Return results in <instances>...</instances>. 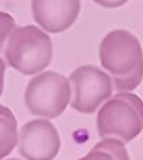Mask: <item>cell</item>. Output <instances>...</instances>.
I'll list each match as a JSON object with an SVG mask.
<instances>
[{
    "label": "cell",
    "mask_w": 143,
    "mask_h": 160,
    "mask_svg": "<svg viewBox=\"0 0 143 160\" xmlns=\"http://www.w3.org/2000/svg\"><path fill=\"white\" fill-rule=\"evenodd\" d=\"M100 62L112 79L118 93H131L143 79L141 42L126 30H112L100 45Z\"/></svg>",
    "instance_id": "6da1fadb"
},
{
    "label": "cell",
    "mask_w": 143,
    "mask_h": 160,
    "mask_svg": "<svg viewBox=\"0 0 143 160\" xmlns=\"http://www.w3.org/2000/svg\"><path fill=\"white\" fill-rule=\"evenodd\" d=\"M97 129L102 139L128 143L143 131V101L133 93H116L97 114Z\"/></svg>",
    "instance_id": "7a4b0ae2"
},
{
    "label": "cell",
    "mask_w": 143,
    "mask_h": 160,
    "mask_svg": "<svg viewBox=\"0 0 143 160\" xmlns=\"http://www.w3.org/2000/svg\"><path fill=\"white\" fill-rule=\"evenodd\" d=\"M4 56L17 72L25 76L39 75L52 61V39L35 25H24L8 38Z\"/></svg>",
    "instance_id": "3957f363"
},
{
    "label": "cell",
    "mask_w": 143,
    "mask_h": 160,
    "mask_svg": "<svg viewBox=\"0 0 143 160\" xmlns=\"http://www.w3.org/2000/svg\"><path fill=\"white\" fill-rule=\"evenodd\" d=\"M72 98L69 79L58 72L37 75L25 87L24 101L28 111L41 118H58Z\"/></svg>",
    "instance_id": "277c9868"
},
{
    "label": "cell",
    "mask_w": 143,
    "mask_h": 160,
    "mask_svg": "<svg viewBox=\"0 0 143 160\" xmlns=\"http://www.w3.org/2000/svg\"><path fill=\"white\" fill-rule=\"evenodd\" d=\"M70 104L81 114H93L112 97L114 83L108 73L94 65H83L69 76Z\"/></svg>",
    "instance_id": "5b68a950"
},
{
    "label": "cell",
    "mask_w": 143,
    "mask_h": 160,
    "mask_svg": "<svg viewBox=\"0 0 143 160\" xmlns=\"http://www.w3.org/2000/svg\"><path fill=\"white\" fill-rule=\"evenodd\" d=\"M20 155L27 160H53L61 150V136L49 119L28 121L20 131Z\"/></svg>",
    "instance_id": "8992f818"
},
{
    "label": "cell",
    "mask_w": 143,
    "mask_h": 160,
    "mask_svg": "<svg viewBox=\"0 0 143 160\" xmlns=\"http://www.w3.org/2000/svg\"><path fill=\"white\" fill-rule=\"evenodd\" d=\"M80 13V2H47L35 0L32 2L34 20L48 32H62L74 24Z\"/></svg>",
    "instance_id": "52a82bcc"
},
{
    "label": "cell",
    "mask_w": 143,
    "mask_h": 160,
    "mask_svg": "<svg viewBox=\"0 0 143 160\" xmlns=\"http://www.w3.org/2000/svg\"><path fill=\"white\" fill-rule=\"evenodd\" d=\"M18 142L17 119L13 111L0 105V160L8 156Z\"/></svg>",
    "instance_id": "ba28073f"
},
{
    "label": "cell",
    "mask_w": 143,
    "mask_h": 160,
    "mask_svg": "<svg viewBox=\"0 0 143 160\" xmlns=\"http://www.w3.org/2000/svg\"><path fill=\"white\" fill-rule=\"evenodd\" d=\"M77 160H131L125 143L118 139H102L86 156Z\"/></svg>",
    "instance_id": "9c48e42d"
},
{
    "label": "cell",
    "mask_w": 143,
    "mask_h": 160,
    "mask_svg": "<svg viewBox=\"0 0 143 160\" xmlns=\"http://www.w3.org/2000/svg\"><path fill=\"white\" fill-rule=\"evenodd\" d=\"M16 30V21L11 17V14L0 11V51L4 48V44L8 41V38Z\"/></svg>",
    "instance_id": "30bf717a"
},
{
    "label": "cell",
    "mask_w": 143,
    "mask_h": 160,
    "mask_svg": "<svg viewBox=\"0 0 143 160\" xmlns=\"http://www.w3.org/2000/svg\"><path fill=\"white\" fill-rule=\"evenodd\" d=\"M4 72H6V62L0 58V96L3 93V86H4Z\"/></svg>",
    "instance_id": "8fae6325"
},
{
    "label": "cell",
    "mask_w": 143,
    "mask_h": 160,
    "mask_svg": "<svg viewBox=\"0 0 143 160\" xmlns=\"http://www.w3.org/2000/svg\"><path fill=\"white\" fill-rule=\"evenodd\" d=\"M8 160H18V159H8Z\"/></svg>",
    "instance_id": "7c38bea8"
}]
</instances>
